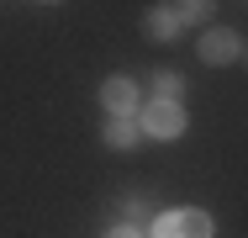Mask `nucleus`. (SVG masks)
<instances>
[{
	"mask_svg": "<svg viewBox=\"0 0 248 238\" xmlns=\"http://www.w3.org/2000/svg\"><path fill=\"white\" fill-rule=\"evenodd\" d=\"M106 143H111V148H132V143H138L132 117H111V122H106Z\"/></svg>",
	"mask_w": 248,
	"mask_h": 238,
	"instance_id": "nucleus-6",
	"label": "nucleus"
},
{
	"mask_svg": "<svg viewBox=\"0 0 248 238\" xmlns=\"http://www.w3.org/2000/svg\"><path fill=\"white\" fill-rule=\"evenodd\" d=\"M211 217L206 212H164V217H153V238H211Z\"/></svg>",
	"mask_w": 248,
	"mask_h": 238,
	"instance_id": "nucleus-1",
	"label": "nucleus"
},
{
	"mask_svg": "<svg viewBox=\"0 0 248 238\" xmlns=\"http://www.w3.org/2000/svg\"><path fill=\"white\" fill-rule=\"evenodd\" d=\"M106 238H143V233H138V228L127 222V228H111V233H106Z\"/></svg>",
	"mask_w": 248,
	"mask_h": 238,
	"instance_id": "nucleus-9",
	"label": "nucleus"
},
{
	"mask_svg": "<svg viewBox=\"0 0 248 238\" xmlns=\"http://www.w3.org/2000/svg\"><path fill=\"white\" fill-rule=\"evenodd\" d=\"M100 101H106L111 117H127V111H138V85L132 80H106L100 85Z\"/></svg>",
	"mask_w": 248,
	"mask_h": 238,
	"instance_id": "nucleus-3",
	"label": "nucleus"
},
{
	"mask_svg": "<svg viewBox=\"0 0 248 238\" xmlns=\"http://www.w3.org/2000/svg\"><path fill=\"white\" fill-rule=\"evenodd\" d=\"M211 11H217V0H180L174 16H185V21H211Z\"/></svg>",
	"mask_w": 248,
	"mask_h": 238,
	"instance_id": "nucleus-7",
	"label": "nucleus"
},
{
	"mask_svg": "<svg viewBox=\"0 0 248 238\" xmlns=\"http://www.w3.org/2000/svg\"><path fill=\"white\" fill-rule=\"evenodd\" d=\"M153 90H158V101H180L185 80H180V74H153Z\"/></svg>",
	"mask_w": 248,
	"mask_h": 238,
	"instance_id": "nucleus-8",
	"label": "nucleus"
},
{
	"mask_svg": "<svg viewBox=\"0 0 248 238\" xmlns=\"http://www.w3.org/2000/svg\"><path fill=\"white\" fill-rule=\"evenodd\" d=\"M143 127H148L153 138H180L185 133V111L174 101H153L148 111H143Z\"/></svg>",
	"mask_w": 248,
	"mask_h": 238,
	"instance_id": "nucleus-2",
	"label": "nucleus"
},
{
	"mask_svg": "<svg viewBox=\"0 0 248 238\" xmlns=\"http://www.w3.org/2000/svg\"><path fill=\"white\" fill-rule=\"evenodd\" d=\"M201 58H206V64H227V58H238V37H232L227 27H211V32L201 37Z\"/></svg>",
	"mask_w": 248,
	"mask_h": 238,
	"instance_id": "nucleus-4",
	"label": "nucleus"
},
{
	"mask_svg": "<svg viewBox=\"0 0 248 238\" xmlns=\"http://www.w3.org/2000/svg\"><path fill=\"white\" fill-rule=\"evenodd\" d=\"M143 32H148L153 43H174V37H180V16L164 11V5H153L148 16H143Z\"/></svg>",
	"mask_w": 248,
	"mask_h": 238,
	"instance_id": "nucleus-5",
	"label": "nucleus"
}]
</instances>
